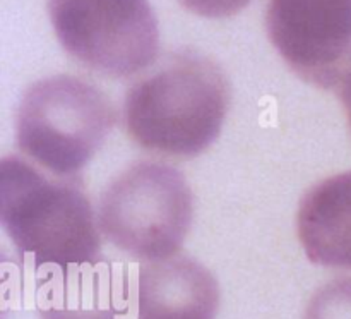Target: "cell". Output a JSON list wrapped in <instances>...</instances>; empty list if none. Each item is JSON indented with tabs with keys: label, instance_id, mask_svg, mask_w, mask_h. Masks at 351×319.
Returning <instances> with one entry per match:
<instances>
[{
	"label": "cell",
	"instance_id": "obj_2",
	"mask_svg": "<svg viewBox=\"0 0 351 319\" xmlns=\"http://www.w3.org/2000/svg\"><path fill=\"white\" fill-rule=\"evenodd\" d=\"M0 222L36 270L101 259V239L81 178L48 177L19 156L0 161Z\"/></svg>",
	"mask_w": 351,
	"mask_h": 319
},
{
	"label": "cell",
	"instance_id": "obj_5",
	"mask_svg": "<svg viewBox=\"0 0 351 319\" xmlns=\"http://www.w3.org/2000/svg\"><path fill=\"white\" fill-rule=\"evenodd\" d=\"M58 43L98 74L130 78L154 64L160 29L149 0H48Z\"/></svg>",
	"mask_w": 351,
	"mask_h": 319
},
{
	"label": "cell",
	"instance_id": "obj_9",
	"mask_svg": "<svg viewBox=\"0 0 351 319\" xmlns=\"http://www.w3.org/2000/svg\"><path fill=\"white\" fill-rule=\"evenodd\" d=\"M297 230L311 263L351 271V170L332 175L305 192Z\"/></svg>",
	"mask_w": 351,
	"mask_h": 319
},
{
	"label": "cell",
	"instance_id": "obj_1",
	"mask_svg": "<svg viewBox=\"0 0 351 319\" xmlns=\"http://www.w3.org/2000/svg\"><path fill=\"white\" fill-rule=\"evenodd\" d=\"M230 86L218 64L192 50L173 51L127 91L125 129L151 153L194 158L221 132Z\"/></svg>",
	"mask_w": 351,
	"mask_h": 319
},
{
	"label": "cell",
	"instance_id": "obj_8",
	"mask_svg": "<svg viewBox=\"0 0 351 319\" xmlns=\"http://www.w3.org/2000/svg\"><path fill=\"white\" fill-rule=\"evenodd\" d=\"M136 319H216L219 285L199 261L175 254L137 268Z\"/></svg>",
	"mask_w": 351,
	"mask_h": 319
},
{
	"label": "cell",
	"instance_id": "obj_12",
	"mask_svg": "<svg viewBox=\"0 0 351 319\" xmlns=\"http://www.w3.org/2000/svg\"><path fill=\"white\" fill-rule=\"evenodd\" d=\"M338 88H339V98H341L343 106H345L346 119H348V126L351 129V72L345 79H343V82L338 86Z\"/></svg>",
	"mask_w": 351,
	"mask_h": 319
},
{
	"label": "cell",
	"instance_id": "obj_6",
	"mask_svg": "<svg viewBox=\"0 0 351 319\" xmlns=\"http://www.w3.org/2000/svg\"><path fill=\"white\" fill-rule=\"evenodd\" d=\"M266 31L311 84L338 88L351 72V0H267Z\"/></svg>",
	"mask_w": 351,
	"mask_h": 319
},
{
	"label": "cell",
	"instance_id": "obj_3",
	"mask_svg": "<svg viewBox=\"0 0 351 319\" xmlns=\"http://www.w3.org/2000/svg\"><path fill=\"white\" fill-rule=\"evenodd\" d=\"M108 96L75 75L34 82L17 110V146L57 177H75L115 126Z\"/></svg>",
	"mask_w": 351,
	"mask_h": 319
},
{
	"label": "cell",
	"instance_id": "obj_11",
	"mask_svg": "<svg viewBox=\"0 0 351 319\" xmlns=\"http://www.w3.org/2000/svg\"><path fill=\"white\" fill-rule=\"evenodd\" d=\"M182 5L191 12L208 19H223L242 12L250 0H180Z\"/></svg>",
	"mask_w": 351,
	"mask_h": 319
},
{
	"label": "cell",
	"instance_id": "obj_4",
	"mask_svg": "<svg viewBox=\"0 0 351 319\" xmlns=\"http://www.w3.org/2000/svg\"><path fill=\"white\" fill-rule=\"evenodd\" d=\"M194 218V194L184 175L163 161H137L99 198L105 239L139 263L180 252Z\"/></svg>",
	"mask_w": 351,
	"mask_h": 319
},
{
	"label": "cell",
	"instance_id": "obj_7",
	"mask_svg": "<svg viewBox=\"0 0 351 319\" xmlns=\"http://www.w3.org/2000/svg\"><path fill=\"white\" fill-rule=\"evenodd\" d=\"M130 288L125 268L101 259L41 270L36 285L40 319H123Z\"/></svg>",
	"mask_w": 351,
	"mask_h": 319
},
{
	"label": "cell",
	"instance_id": "obj_10",
	"mask_svg": "<svg viewBox=\"0 0 351 319\" xmlns=\"http://www.w3.org/2000/svg\"><path fill=\"white\" fill-rule=\"evenodd\" d=\"M304 319H351V276L322 285L308 300Z\"/></svg>",
	"mask_w": 351,
	"mask_h": 319
}]
</instances>
